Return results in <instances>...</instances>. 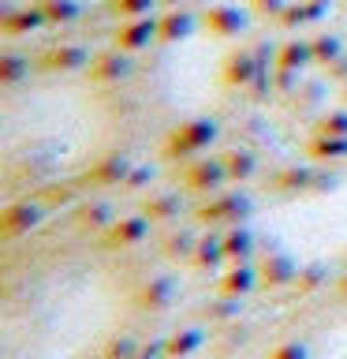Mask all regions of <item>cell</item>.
<instances>
[{
  "mask_svg": "<svg viewBox=\"0 0 347 359\" xmlns=\"http://www.w3.org/2000/svg\"><path fill=\"white\" fill-rule=\"evenodd\" d=\"M213 139H217V123L213 120H187V123H179V128L168 135L164 154L168 157H187L194 150H206Z\"/></svg>",
  "mask_w": 347,
  "mask_h": 359,
  "instance_id": "6da1fadb",
  "label": "cell"
},
{
  "mask_svg": "<svg viewBox=\"0 0 347 359\" xmlns=\"http://www.w3.org/2000/svg\"><path fill=\"white\" fill-rule=\"evenodd\" d=\"M157 38V19L139 15V19H123L116 30H112V49L120 53H139Z\"/></svg>",
  "mask_w": 347,
  "mask_h": 359,
  "instance_id": "7a4b0ae2",
  "label": "cell"
},
{
  "mask_svg": "<svg viewBox=\"0 0 347 359\" xmlns=\"http://www.w3.org/2000/svg\"><path fill=\"white\" fill-rule=\"evenodd\" d=\"M220 180H232L224 161H198V165L187 168V187L190 191H209V187H217Z\"/></svg>",
  "mask_w": 347,
  "mask_h": 359,
  "instance_id": "3957f363",
  "label": "cell"
},
{
  "mask_svg": "<svg viewBox=\"0 0 347 359\" xmlns=\"http://www.w3.org/2000/svg\"><path fill=\"white\" fill-rule=\"evenodd\" d=\"M127 53H120V49H112V53H105V56H97L94 60V67H90V75L94 79H101V83H116L120 75H127Z\"/></svg>",
  "mask_w": 347,
  "mask_h": 359,
  "instance_id": "277c9868",
  "label": "cell"
},
{
  "mask_svg": "<svg viewBox=\"0 0 347 359\" xmlns=\"http://www.w3.org/2000/svg\"><path fill=\"white\" fill-rule=\"evenodd\" d=\"M190 27H194V19L187 15V11H168V15L157 19V38L161 41H179V38H187Z\"/></svg>",
  "mask_w": 347,
  "mask_h": 359,
  "instance_id": "5b68a950",
  "label": "cell"
},
{
  "mask_svg": "<svg viewBox=\"0 0 347 359\" xmlns=\"http://www.w3.org/2000/svg\"><path fill=\"white\" fill-rule=\"evenodd\" d=\"M83 60H86V53L78 45H56V49L41 53V67H60V72H71Z\"/></svg>",
  "mask_w": 347,
  "mask_h": 359,
  "instance_id": "8992f818",
  "label": "cell"
},
{
  "mask_svg": "<svg viewBox=\"0 0 347 359\" xmlns=\"http://www.w3.org/2000/svg\"><path fill=\"white\" fill-rule=\"evenodd\" d=\"M310 60H313L310 41H288V45H280V53H276V64L284 67V72H295V67L310 64Z\"/></svg>",
  "mask_w": 347,
  "mask_h": 359,
  "instance_id": "52a82bcc",
  "label": "cell"
},
{
  "mask_svg": "<svg viewBox=\"0 0 347 359\" xmlns=\"http://www.w3.org/2000/svg\"><path fill=\"white\" fill-rule=\"evenodd\" d=\"M206 27L213 30V34H235V30H239L243 27V19H239V11H235V8H209L206 11Z\"/></svg>",
  "mask_w": 347,
  "mask_h": 359,
  "instance_id": "ba28073f",
  "label": "cell"
},
{
  "mask_svg": "<svg viewBox=\"0 0 347 359\" xmlns=\"http://www.w3.org/2000/svg\"><path fill=\"white\" fill-rule=\"evenodd\" d=\"M306 150H310V157H318V161H336V157H347V139H336V135H318Z\"/></svg>",
  "mask_w": 347,
  "mask_h": 359,
  "instance_id": "9c48e42d",
  "label": "cell"
},
{
  "mask_svg": "<svg viewBox=\"0 0 347 359\" xmlns=\"http://www.w3.org/2000/svg\"><path fill=\"white\" fill-rule=\"evenodd\" d=\"M30 27H49V19H45L41 8H22V11H15V15L4 19V30L8 34H22V30H30Z\"/></svg>",
  "mask_w": 347,
  "mask_h": 359,
  "instance_id": "30bf717a",
  "label": "cell"
},
{
  "mask_svg": "<svg viewBox=\"0 0 347 359\" xmlns=\"http://www.w3.org/2000/svg\"><path fill=\"white\" fill-rule=\"evenodd\" d=\"M153 4H157V0H108V11L123 22V19L150 15V8H153Z\"/></svg>",
  "mask_w": 347,
  "mask_h": 359,
  "instance_id": "8fae6325",
  "label": "cell"
},
{
  "mask_svg": "<svg viewBox=\"0 0 347 359\" xmlns=\"http://www.w3.org/2000/svg\"><path fill=\"white\" fill-rule=\"evenodd\" d=\"M38 8L45 11V19H49V22H67V19L78 15V4H75V0H41Z\"/></svg>",
  "mask_w": 347,
  "mask_h": 359,
  "instance_id": "7c38bea8",
  "label": "cell"
},
{
  "mask_svg": "<svg viewBox=\"0 0 347 359\" xmlns=\"http://www.w3.org/2000/svg\"><path fill=\"white\" fill-rule=\"evenodd\" d=\"M142 232H146V221H139V217H131V221H120L116 229H112V243H134Z\"/></svg>",
  "mask_w": 347,
  "mask_h": 359,
  "instance_id": "4fadbf2b",
  "label": "cell"
},
{
  "mask_svg": "<svg viewBox=\"0 0 347 359\" xmlns=\"http://www.w3.org/2000/svg\"><path fill=\"white\" fill-rule=\"evenodd\" d=\"M313 60H336L340 56V41L329 38V34H321V38H313Z\"/></svg>",
  "mask_w": 347,
  "mask_h": 359,
  "instance_id": "5bb4252c",
  "label": "cell"
},
{
  "mask_svg": "<svg viewBox=\"0 0 347 359\" xmlns=\"http://www.w3.org/2000/svg\"><path fill=\"white\" fill-rule=\"evenodd\" d=\"M250 172H254V157L250 154H232L228 157V176L232 180H246Z\"/></svg>",
  "mask_w": 347,
  "mask_h": 359,
  "instance_id": "9a60e30c",
  "label": "cell"
},
{
  "mask_svg": "<svg viewBox=\"0 0 347 359\" xmlns=\"http://www.w3.org/2000/svg\"><path fill=\"white\" fill-rule=\"evenodd\" d=\"M254 75V60H250V56H232V67H228V79H232V83H246V79H250Z\"/></svg>",
  "mask_w": 347,
  "mask_h": 359,
  "instance_id": "2e32d148",
  "label": "cell"
},
{
  "mask_svg": "<svg viewBox=\"0 0 347 359\" xmlns=\"http://www.w3.org/2000/svg\"><path fill=\"white\" fill-rule=\"evenodd\" d=\"M321 135H336V139H347V112H332V116L321 120Z\"/></svg>",
  "mask_w": 347,
  "mask_h": 359,
  "instance_id": "e0dca14e",
  "label": "cell"
},
{
  "mask_svg": "<svg viewBox=\"0 0 347 359\" xmlns=\"http://www.w3.org/2000/svg\"><path fill=\"white\" fill-rule=\"evenodd\" d=\"M235 206H239V198H220V202H213V206H206L201 221H220V217H228Z\"/></svg>",
  "mask_w": 347,
  "mask_h": 359,
  "instance_id": "ac0fdd59",
  "label": "cell"
},
{
  "mask_svg": "<svg viewBox=\"0 0 347 359\" xmlns=\"http://www.w3.org/2000/svg\"><path fill=\"white\" fill-rule=\"evenodd\" d=\"M172 206H176L172 198H153L150 206H146V217H168V213H172Z\"/></svg>",
  "mask_w": 347,
  "mask_h": 359,
  "instance_id": "d6986e66",
  "label": "cell"
},
{
  "mask_svg": "<svg viewBox=\"0 0 347 359\" xmlns=\"http://www.w3.org/2000/svg\"><path fill=\"white\" fill-rule=\"evenodd\" d=\"M246 285H250V269H239V273H232V277H228V285H224V288H228V292H232V288H239V292H243Z\"/></svg>",
  "mask_w": 347,
  "mask_h": 359,
  "instance_id": "ffe728a7",
  "label": "cell"
},
{
  "mask_svg": "<svg viewBox=\"0 0 347 359\" xmlns=\"http://www.w3.org/2000/svg\"><path fill=\"white\" fill-rule=\"evenodd\" d=\"M246 236H228V255H246Z\"/></svg>",
  "mask_w": 347,
  "mask_h": 359,
  "instance_id": "44dd1931",
  "label": "cell"
},
{
  "mask_svg": "<svg viewBox=\"0 0 347 359\" xmlns=\"http://www.w3.org/2000/svg\"><path fill=\"white\" fill-rule=\"evenodd\" d=\"M15 75H19V60H15V56H8V64H4V83H11Z\"/></svg>",
  "mask_w": 347,
  "mask_h": 359,
  "instance_id": "7402d4cb",
  "label": "cell"
},
{
  "mask_svg": "<svg viewBox=\"0 0 347 359\" xmlns=\"http://www.w3.org/2000/svg\"><path fill=\"white\" fill-rule=\"evenodd\" d=\"M276 359H302V348H284V352H276Z\"/></svg>",
  "mask_w": 347,
  "mask_h": 359,
  "instance_id": "603a6c76",
  "label": "cell"
},
{
  "mask_svg": "<svg viewBox=\"0 0 347 359\" xmlns=\"http://www.w3.org/2000/svg\"><path fill=\"white\" fill-rule=\"evenodd\" d=\"M250 4H280V0H250Z\"/></svg>",
  "mask_w": 347,
  "mask_h": 359,
  "instance_id": "cb8c5ba5",
  "label": "cell"
},
{
  "mask_svg": "<svg viewBox=\"0 0 347 359\" xmlns=\"http://www.w3.org/2000/svg\"><path fill=\"white\" fill-rule=\"evenodd\" d=\"M157 4H168V8H172V4H179V0H157Z\"/></svg>",
  "mask_w": 347,
  "mask_h": 359,
  "instance_id": "d4e9b609",
  "label": "cell"
},
{
  "mask_svg": "<svg viewBox=\"0 0 347 359\" xmlns=\"http://www.w3.org/2000/svg\"><path fill=\"white\" fill-rule=\"evenodd\" d=\"M318 4H329V0H318Z\"/></svg>",
  "mask_w": 347,
  "mask_h": 359,
  "instance_id": "484cf974",
  "label": "cell"
}]
</instances>
